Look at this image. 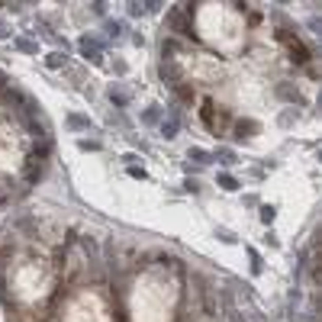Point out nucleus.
Segmentation results:
<instances>
[{
	"instance_id": "nucleus-1",
	"label": "nucleus",
	"mask_w": 322,
	"mask_h": 322,
	"mask_svg": "<svg viewBox=\"0 0 322 322\" xmlns=\"http://www.w3.org/2000/svg\"><path fill=\"white\" fill-rule=\"evenodd\" d=\"M81 52H84V58H90V62H100V39L97 35H81Z\"/></svg>"
},
{
	"instance_id": "nucleus-2",
	"label": "nucleus",
	"mask_w": 322,
	"mask_h": 322,
	"mask_svg": "<svg viewBox=\"0 0 322 322\" xmlns=\"http://www.w3.org/2000/svg\"><path fill=\"white\" fill-rule=\"evenodd\" d=\"M161 136L164 139H174L177 136V113H171L168 119H161Z\"/></svg>"
},
{
	"instance_id": "nucleus-3",
	"label": "nucleus",
	"mask_w": 322,
	"mask_h": 322,
	"mask_svg": "<svg viewBox=\"0 0 322 322\" xmlns=\"http://www.w3.org/2000/svg\"><path fill=\"white\" fill-rule=\"evenodd\" d=\"M187 158H194L197 164H210V161H213V155H210V151H203V148H197V145H194V148H190V151H187Z\"/></svg>"
},
{
	"instance_id": "nucleus-4",
	"label": "nucleus",
	"mask_w": 322,
	"mask_h": 322,
	"mask_svg": "<svg viewBox=\"0 0 322 322\" xmlns=\"http://www.w3.org/2000/svg\"><path fill=\"white\" fill-rule=\"evenodd\" d=\"M110 100H113L116 106H129V93H126L123 87H110Z\"/></svg>"
},
{
	"instance_id": "nucleus-5",
	"label": "nucleus",
	"mask_w": 322,
	"mask_h": 322,
	"mask_svg": "<svg viewBox=\"0 0 322 322\" xmlns=\"http://www.w3.org/2000/svg\"><path fill=\"white\" fill-rule=\"evenodd\" d=\"M68 126H71V129H90V119L81 116V113H71V116H68Z\"/></svg>"
},
{
	"instance_id": "nucleus-6",
	"label": "nucleus",
	"mask_w": 322,
	"mask_h": 322,
	"mask_svg": "<svg viewBox=\"0 0 322 322\" xmlns=\"http://www.w3.org/2000/svg\"><path fill=\"white\" fill-rule=\"evenodd\" d=\"M213 158H216V161H222V164H235V161H238L232 148H216V155H213Z\"/></svg>"
},
{
	"instance_id": "nucleus-7",
	"label": "nucleus",
	"mask_w": 322,
	"mask_h": 322,
	"mask_svg": "<svg viewBox=\"0 0 322 322\" xmlns=\"http://www.w3.org/2000/svg\"><path fill=\"white\" fill-rule=\"evenodd\" d=\"M45 65H49V68H65V65H68V58H65L62 52H49V58H45Z\"/></svg>"
},
{
	"instance_id": "nucleus-8",
	"label": "nucleus",
	"mask_w": 322,
	"mask_h": 322,
	"mask_svg": "<svg viewBox=\"0 0 322 322\" xmlns=\"http://www.w3.org/2000/svg\"><path fill=\"white\" fill-rule=\"evenodd\" d=\"M242 322H264V319H261V313H258L255 306H245L242 309Z\"/></svg>"
},
{
	"instance_id": "nucleus-9",
	"label": "nucleus",
	"mask_w": 322,
	"mask_h": 322,
	"mask_svg": "<svg viewBox=\"0 0 322 322\" xmlns=\"http://www.w3.org/2000/svg\"><path fill=\"white\" fill-rule=\"evenodd\" d=\"M106 35H110V39H119V35H123V23L110 20V23H106Z\"/></svg>"
},
{
	"instance_id": "nucleus-10",
	"label": "nucleus",
	"mask_w": 322,
	"mask_h": 322,
	"mask_svg": "<svg viewBox=\"0 0 322 322\" xmlns=\"http://www.w3.org/2000/svg\"><path fill=\"white\" fill-rule=\"evenodd\" d=\"M16 49H20V52H29V55H35V52H39V45H35L32 39H16Z\"/></svg>"
},
{
	"instance_id": "nucleus-11",
	"label": "nucleus",
	"mask_w": 322,
	"mask_h": 322,
	"mask_svg": "<svg viewBox=\"0 0 322 322\" xmlns=\"http://www.w3.org/2000/svg\"><path fill=\"white\" fill-rule=\"evenodd\" d=\"M158 116H161L158 106H148V110L142 113V123H148V126H151V123H158Z\"/></svg>"
},
{
	"instance_id": "nucleus-12",
	"label": "nucleus",
	"mask_w": 322,
	"mask_h": 322,
	"mask_svg": "<svg viewBox=\"0 0 322 322\" xmlns=\"http://www.w3.org/2000/svg\"><path fill=\"white\" fill-rule=\"evenodd\" d=\"M219 187L222 190H238V181H235L232 174H219Z\"/></svg>"
},
{
	"instance_id": "nucleus-13",
	"label": "nucleus",
	"mask_w": 322,
	"mask_h": 322,
	"mask_svg": "<svg viewBox=\"0 0 322 322\" xmlns=\"http://www.w3.org/2000/svg\"><path fill=\"white\" fill-rule=\"evenodd\" d=\"M216 235H219V242H225V245H235V235H232L229 229H222V225L216 229Z\"/></svg>"
},
{
	"instance_id": "nucleus-14",
	"label": "nucleus",
	"mask_w": 322,
	"mask_h": 322,
	"mask_svg": "<svg viewBox=\"0 0 322 322\" xmlns=\"http://www.w3.org/2000/svg\"><path fill=\"white\" fill-rule=\"evenodd\" d=\"M261 222H274V206H261Z\"/></svg>"
},
{
	"instance_id": "nucleus-15",
	"label": "nucleus",
	"mask_w": 322,
	"mask_h": 322,
	"mask_svg": "<svg viewBox=\"0 0 322 322\" xmlns=\"http://www.w3.org/2000/svg\"><path fill=\"white\" fill-rule=\"evenodd\" d=\"M78 145H81V148H90V151H97V148H100V142H87V139H81Z\"/></svg>"
},
{
	"instance_id": "nucleus-16",
	"label": "nucleus",
	"mask_w": 322,
	"mask_h": 322,
	"mask_svg": "<svg viewBox=\"0 0 322 322\" xmlns=\"http://www.w3.org/2000/svg\"><path fill=\"white\" fill-rule=\"evenodd\" d=\"M129 13H132V16H142V13H145V7H142V4H129Z\"/></svg>"
},
{
	"instance_id": "nucleus-17",
	"label": "nucleus",
	"mask_w": 322,
	"mask_h": 322,
	"mask_svg": "<svg viewBox=\"0 0 322 322\" xmlns=\"http://www.w3.org/2000/svg\"><path fill=\"white\" fill-rule=\"evenodd\" d=\"M0 39H10V26L7 23H0Z\"/></svg>"
}]
</instances>
